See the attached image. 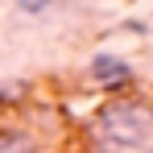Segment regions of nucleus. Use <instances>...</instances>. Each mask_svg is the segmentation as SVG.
<instances>
[{
  "mask_svg": "<svg viewBox=\"0 0 153 153\" xmlns=\"http://www.w3.org/2000/svg\"><path fill=\"white\" fill-rule=\"evenodd\" d=\"M17 4H21L25 13H46V8H50V0H17Z\"/></svg>",
  "mask_w": 153,
  "mask_h": 153,
  "instance_id": "nucleus-4",
  "label": "nucleus"
},
{
  "mask_svg": "<svg viewBox=\"0 0 153 153\" xmlns=\"http://www.w3.org/2000/svg\"><path fill=\"white\" fill-rule=\"evenodd\" d=\"M91 83L100 87H128L132 83V66L116 54H95L91 58Z\"/></svg>",
  "mask_w": 153,
  "mask_h": 153,
  "instance_id": "nucleus-2",
  "label": "nucleus"
},
{
  "mask_svg": "<svg viewBox=\"0 0 153 153\" xmlns=\"http://www.w3.org/2000/svg\"><path fill=\"white\" fill-rule=\"evenodd\" d=\"M0 153H37V145H33V137H29V132L0 128Z\"/></svg>",
  "mask_w": 153,
  "mask_h": 153,
  "instance_id": "nucleus-3",
  "label": "nucleus"
},
{
  "mask_svg": "<svg viewBox=\"0 0 153 153\" xmlns=\"http://www.w3.org/2000/svg\"><path fill=\"white\" fill-rule=\"evenodd\" d=\"M95 153H153V103L108 100L91 116Z\"/></svg>",
  "mask_w": 153,
  "mask_h": 153,
  "instance_id": "nucleus-1",
  "label": "nucleus"
}]
</instances>
